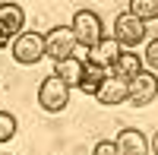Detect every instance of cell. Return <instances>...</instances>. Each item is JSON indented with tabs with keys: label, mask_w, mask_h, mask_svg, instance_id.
<instances>
[{
	"label": "cell",
	"mask_w": 158,
	"mask_h": 155,
	"mask_svg": "<svg viewBox=\"0 0 158 155\" xmlns=\"http://www.w3.org/2000/svg\"><path fill=\"white\" fill-rule=\"evenodd\" d=\"M114 41L120 48H136L142 38H146V22H139L136 16H130V13H120V16L114 19Z\"/></svg>",
	"instance_id": "5b68a950"
},
{
	"label": "cell",
	"mask_w": 158,
	"mask_h": 155,
	"mask_svg": "<svg viewBox=\"0 0 158 155\" xmlns=\"http://www.w3.org/2000/svg\"><path fill=\"white\" fill-rule=\"evenodd\" d=\"M70 29H73V35H76V44L85 48V51H92V48L104 38L101 19H98V13H92V10H76Z\"/></svg>",
	"instance_id": "6da1fadb"
},
{
	"label": "cell",
	"mask_w": 158,
	"mask_h": 155,
	"mask_svg": "<svg viewBox=\"0 0 158 155\" xmlns=\"http://www.w3.org/2000/svg\"><path fill=\"white\" fill-rule=\"evenodd\" d=\"M44 57V35L38 32H22L16 41H13V60L22 63V67H32Z\"/></svg>",
	"instance_id": "277c9868"
},
{
	"label": "cell",
	"mask_w": 158,
	"mask_h": 155,
	"mask_svg": "<svg viewBox=\"0 0 158 155\" xmlns=\"http://www.w3.org/2000/svg\"><path fill=\"white\" fill-rule=\"evenodd\" d=\"M117 57H120V44H117L114 38H101V41L89 51V63H95L101 70H111Z\"/></svg>",
	"instance_id": "30bf717a"
},
{
	"label": "cell",
	"mask_w": 158,
	"mask_h": 155,
	"mask_svg": "<svg viewBox=\"0 0 158 155\" xmlns=\"http://www.w3.org/2000/svg\"><path fill=\"white\" fill-rule=\"evenodd\" d=\"M76 48H79V44H76V35H73L70 25H57V29H51V32L44 35V57H51L54 63L73 57Z\"/></svg>",
	"instance_id": "7a4b0ae2"
},
{
	"label": "cell",
	"mask_w": 158,
	"mask_h": 155,
	"mask_svg": "<svg viewBox=\"0 0 158 155\" xmlns=\"http://www.w3.org/2000/svg\"><path fill=\"white\" fill-rule=\"evenodd\" d=\"M16 136V117L10 111H0V143H10Z\"/></svg>",
	"instance_id": "9a60e30c"
},
{
	"label": "cell",
	"mask_w": 158,
	"mask_h": 155,
	"mask_svg": "<svg viewBox=\"0 0 158 155\" xmlns=\"http://www.w3.org/2000/svg\"><path fill=\"white\" fill-rule=\"evenodd\" d=\"M155 98H158V79H155V73H146V70H142L136 79H130L127 101H130L133 108H146V105H152Z\"/></svg>",
	"instance_id": "8992f818"
},
{
	"label": "cell",
	"mask_w": 158,
	"mask_h": 155,
	"mask_svg": "<svg viewBox=\"0 0 158 155\" xmlns=\"http://www.w3.org/2000/svg\"><path fill=\"white\" fill-rule=\"evenodd\" d=\"M51 76H57V79L67 86V89H79V82H82V60H76V57L60 60Z\"/></svg>",
	"instance_id": "7c38bea8"
},
{
	"label": "cell",
	"mask_w": 158,
	"mask_h": 155,
	"mask_svg": "<svg viewBox=\"0 0 158 155\" xmlns=\"http://www.w3.org/2000/svg\"><path fill=\"white\" fill-rule=\"evenodd\" d=\"M104 79H108V70L95 67V63H82V82H79V89H82L85 95H95Z\"/></svg>",
	"instance_id": "4fadbf2b"
},
{
	"label": "cell",
	"mask_w": 158,
	"mask_h": 155,
	"mask_svg": "<svg viewBox=\"0 0 158 155\" xmlns=\"http://www.w3.org/2000/svg\"><path fill=\"white\" fill-rule=\"evenodd\" d=\"M152 152H155V155H158V133H155V136H152Z\"/></svg>",
	"instance_id": "ac0fdd59"
},
{
	"label": "cell",
	"mask_w": 158,
	"mask_h": 155,
	"mask_svg": "<svg viewBox=\"0 0 158 155\" xmlns=\"http://www.w3.org/2000/svg\"><path fill=\"white\" fill-rule=\"evenodd\" d=\"M130 16H136L139 22H152L158 19V0H130Z\"/></svg>",
	"instance_id": "5bb4252c"
},
{
	"label": "cell",
	"mask_w": 158,
	"mask_h": 155,
	"mask_svg": "<svg viewBox=\"0 0 158 155\" xmlns=\"http://www.w3.org/2000/svg\"><path fill=\"white\" fill-rule=\"evenodd\" d=\"M92 155H120V152H117V146L111 143V139H101V143H95Z\"/></svg>",
	"instance_id": "e0dca14e"
},
{
	"label": "cell",
	"mask_w": 158,
	"mask_h": 155,
	"mask_svg": "<svg viewBox=\"0 0 158 155\" xmlns=\"http://www.w3.org/2000/svg\"><path fill=\"white\" fill-rule=\"evenodd\" d=\"M0 48H6V38H3V32H0Z\"/></svg>",
	"instance_id": "d6986e66"
},
{
	"label": "cell",
	"mask_w": 158,
	"mask_h": 155,
	"mask_svg": "<svg viewBox=\"0 0 158 155\" xmlns=\"http://www.w3.org/2000/svg\"><path fill=\"white\" fill-rule=\"evenodd\" d=\"M127 92H130V82H127V79L108 76V79L101 82V89L95 92V98L101 101L104 108H114V105H120V101H127Z\"/></svg>",
	"instance_id": "ba28073f"
},
{
	"label": "cell",
	"mask_w": 158,
	"mask_h": 155,
	"mask_svg": "<svg viewBox=\"0 0 158 155\" xmlns=\"http://www.w3.org/2000/svg\"><path fill=\"white\" fill-rule=\"evenodd\" d=\"M114 146H117V152H120V155H146V152H149L146 136H142L139 130H133V127H127V130L117 133Z\"/></svg>",
	"instance_id": "9c48e42d"
},
{
	"label": "cell",
	"mask_w": 158,
	"mask_h": 155,
	"mask_svg": "<svg viewBox=\"0 0 158 155\" xmlns=\"http://www.w3.org/2000/svg\"><path fill=\"white\" fill-rule=\"evenodd\" d=\"M38 105L48 114H60L70 105V89L63 86L57 76H48V79H41V86H38Z\"/></svg>",
	"instance_id": "3957f363"
},
{
	"label": "cell",
	"mask_w": 158,
	"mask_h": 155,
	"mask_svg": "<svg viewBox=\"0 0 158 155\" xmlns=\"http://www.w3.org/2000/svg\"><path fill=\"white\" fill-rule=\"evenodd\" d=\"M142 60H146L152 70H158V38H152V41L146 44V54H142Z\"/></svg>",
	"instance_id": "2e32d148"
},
{
	"label": "cell",
	"mask_w": 158,
	"mask_h": 155,
	"mask_svg": "<svg viewBox=\"0 0 158 155\" xmlns=\"http://www.w3.org/2000/svg\"><path fill=\"white\" fill-rule=\"evenodd\" d=\"M22 25H25V10L19 3H0V32L6 41L22 35Z\"/></svg>",
	"instance_id": "52a82bcc"
},
{
	"label": "cell",
	"mask_w": 158,
	"mask_h": 155,
	"mask_svg": "<svg viewBox=\"0 0 158 155\" xmlns=\"http://www.w3.org/2000/svg\"><path fill=\"white\" fill-rule=\"evenodd\" d=\"M142 73V57L136 54V51H120V57L114 60L111 67V76H117V79H136V76Z\"/></svg>",
	"instance_id": "8fae6325"
}]
</instances>
